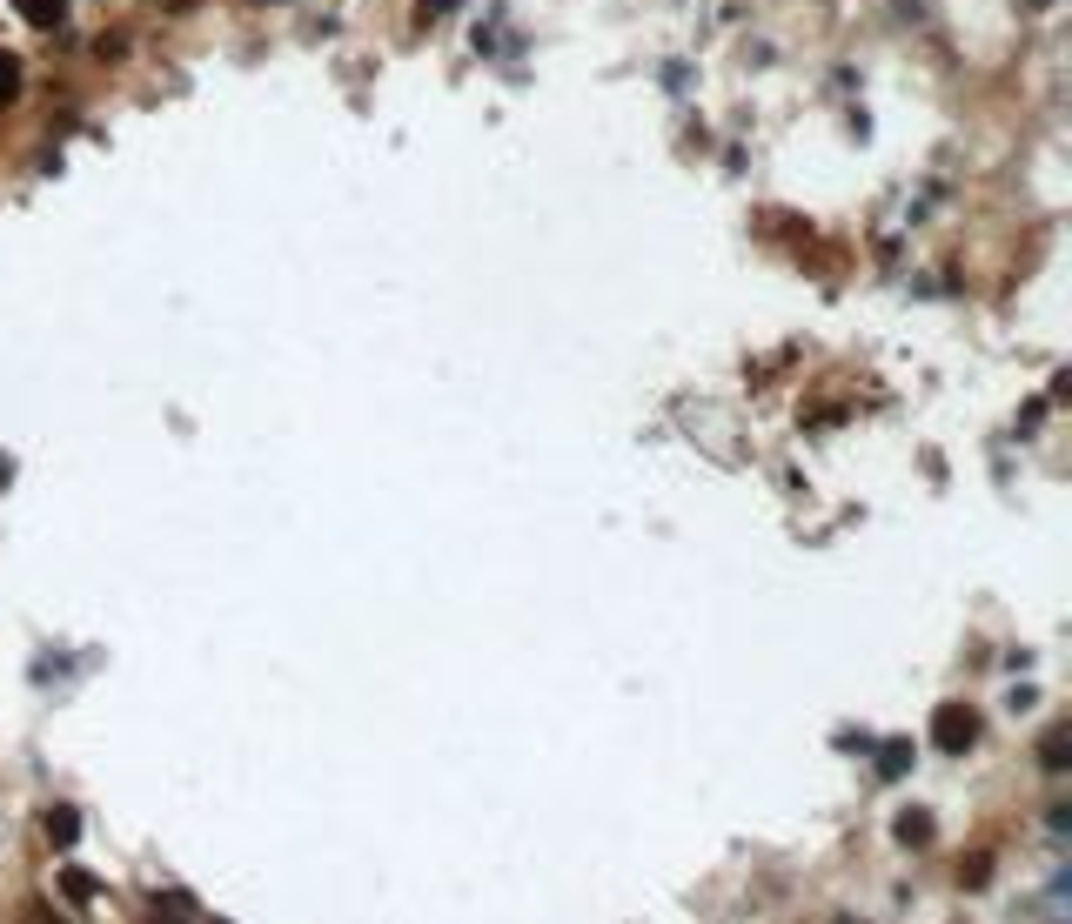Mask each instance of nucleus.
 <instances>
[{"label":"nucleus","instance_id":"1","mask_svg":"<svg viewBox=\"0 0 1072 924\" xmlns=\"http://www.w3.org/2000/svg\"><path fill=\"white\" fill-rule=\"evenodd\" d=\"M14 88H21V74H14V61H0V108L14 101Z\"/></svg>","mask_w":1072,"mask_h":924}]
</instances>
